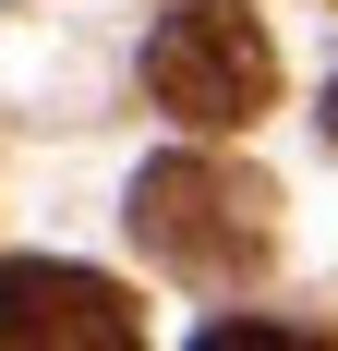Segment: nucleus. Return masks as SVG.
<instances>
[{
    "instance_id": "nucleus-1",
    "label": "nucleus",
    "mask_w": 338,
    "mask_h": 351,
    "mask_svg": "<svg viewBox=\"0 0 338 351\" xmlns=\"http://www.w3.org/2000/svg\"><path fill=\"white\" fill-rule=\"evenodd\" d=\"M121 218H133V243L157 267H181V279H242L278 243V194L254 170H230V158H157Z\"/></svg>"
},
{
    "instance_id": "nucleus-2",
    "label": "nucleus",
    "mask_w": 338,
    "mask_h": 351,
    "mask_svg": "<svg viewBox=\"0 0 338 351\" xmlns=\"http://www.w3.org/2000/svg\"><path fill=\"white\" fill-rule=\"evenodd\" d=\"M145 97L194 134H242L254 109L278 97V49L242 0H181L157 36H145Z\"/></svg>"
},
{
    "instance_id": "nucleus-3",
    "label": "nucleus",
    "mask_w": 338,
    "mask_h": 351,
    "mask_svg": "<svg viewBox=\"0 0 338 351\" xmlns=\"http://www.w3.org/2000/svg\"><path fill=\"white\" fill-rule=\"evenodd\" d=\"M133 339H145V315L121 303V279L49 267V254L0 267V351H133Z\"/></svg>"
},
{
    "instance_id": "nucleus-4",
    "label": "nucleus",
    "mask_w": 338,
    "mask_h": 351,
    "mask_svg": "<svg viewBox=\"0 0 338 351\" xmlns=\"http://www.w3.org/2000/svg\"><path fill=\"white\" fill-rule=\"evenodd\" d=\"M205 351H326L314 327H266V315H230V327H205Z\"/></svg>"
},
{
    "instance_id": "nucleus-5",
    "label": "nucleus",
    "mask_w": 338,
    "mask_h": 351,
    "mask_svg": "<svg viewBox=\"0 0 338 351\" xmlns=\"http://www.w3.org/2000/svg\"><path fill=\"white\" fill-rule=\"evenodd\" d=\"M326 145H338V85H326Z\"/></svg>"
}]
</instances>
